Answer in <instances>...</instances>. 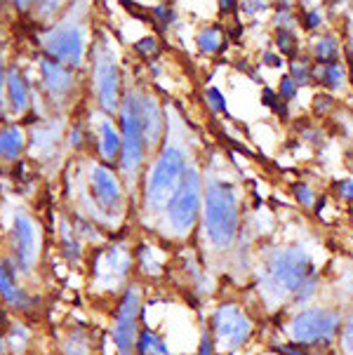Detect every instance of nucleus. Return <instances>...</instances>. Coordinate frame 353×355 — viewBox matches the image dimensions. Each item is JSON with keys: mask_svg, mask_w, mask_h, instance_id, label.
Returning a JSON list of instances; mask_svg holds the SVG:
<instances>
[{"mask_svg": "<svg viewBox=\"0 0 353 355\" xmlns=\"http://www.w3.org/2000/svg\"><path fill=\"white\" fill-rule=\"evenodd\" d=\"M261 292L273 302L285 297L307 302L316 292V270L307 252L299 248H283L268 254L261 270Z\"/></svg>", "mask_w": 353, "mask_h": 355, "instance_id": "5", "label": "nucleus"}, {"mask_svg": "<svg viewBox=\"0 0 353 355\" xmlns=\"http://www.w3.org/2000/svg\"><path fill=\"white\" fill-rule=\"evenodd\" d=\"M0 355H8V348H5V336H3V329H0Z\"/></svg>", "mask_w": 353, "mask_h": 355, "instance_id": "46", "label": "nucleus"}, {"mask_svg": "<svg viewBox=\"0 0 353 355\" xmlns=\"http://www.w3.org/2000/svg\"><path fill=\"white\" fill-rule=\"evenodd\" d=\"M3 12H5V8H3V5H0V21H3Z\"/></svg>", "mask_w": 353, "mask_h": 355, "instance_id": "48", "label": "nucleus"}, {"mask_svg": "<svg viewBox=\"0 0 353 355\" xmlns=\"http://www.w3.org/2000/svg\"><path fill=\"white\" fill-rule=\"evenodd\" d=\"M28 148V132L19 123H0V162H17Z\"/></svg>", "mask_w": 353, "mask_h": 355, "instance_id": "21", "label": "nucleus"}, {"mask_svg": "<svg viewBox=\"0 0 353 355\" xmlns=\"http://www.w3.org/2000/svg\"><path fill=\"white\" fill-rule=\"evenodd\" d=\"M38 83L45 101L59 113L74 104L78 87H80V80H78V73L74 69L45 57L43 52L38 54Z\"/></svg>", "mask_w": 353, "mask_h": 355, "instance_id": "13", "label": "nucleus"}, {"mask_svg": "<svg viewBox=\"0 0 353 355\" xmlns=\"http://www.w3.org/2000/svg\"><path fill=\"white\" fill-rule=\"evenodd\" d=\"M5 324H0L5 336V348H8V355H31L33 351V327L24 320L21 315L8 318V311L3 313Z\"/></svg>", "mask_w": 353, "mask_h": 355, "instance_id": "20", "label": "nucleus"}, {"mask_svg": "<svg viewBox=\"0 0 353 355\" xmlns=\"http://www.w3.org/2000/svg\"><path fill=\"white\" fill-rule=\"evenodd\" d=\"M278 97H280V101H285V104L297 97V85H295V80H292L290 76H283V80H280Z\"/></svg>", "mask_w": 353, "mask_h": 355, "instance_id": "35", "label": "nucleus"}, {"mask_svg": "<svg viewBox=\"0 0 353 355\" xmlns=\"http://www.w3.org/2000/svg\"><path fill=\"white\" fill-rule=\"evenodd\" d=\"M67 144L71 151L83 153L87 146H92V130L87 128V123L83 120H76V125L67 132Z\"/></svg>", "mask_w": 353, "mask_h": 355, "instance_id": "27", "label": "nucleus"}, {"mask_svg": "<svg viewBox=\"0 0 353 355\" xmlns=\"http://www.w3.org/2000/svg\"><path fill=\"white\" fill-rule=\"evenodd\" d=\"M320 24V12H307L304 15V26L307 28H316Z\"/></svg>", "mask_w": 353, "mask_h": 355, "instance_id": "42", "label": "nucleus"}, {"mask_svg": "<svg viewBox=\"0 0 353 355\" xmlns=\"http://www.w3.org/2000/svg\"><path fill=\"white\" fill-rule=\"evenodd\" d=\"M334 191H337L339 198H344V200H353V182L351 179H342V182L334 184Z\"/></svg>", "mask_w": 353, "mask_h": 355, "instance_id": "37", "label": "nucleus"}, {"mask_svg": "<svg viewBox=\"0 0 353 355\" xmlns=\"http://www.w3.org/2000/svg\"><path fill=\"white\" fill-rule=\"evenodd\" d=\"M198 355H214V344H212V336L210 332H203L200 334V348H198Z\"/></svg>", "mask_w": 353, "mask_h": 355, "instance_id": "38", "label": "nucleus"}, {"mask_svg": "<svg viewBox=\"0 0 353 355\" xmlns=\"http://www.w3.org/2000/svg\"><path fill=\"white\" fill-rule=\"evenodd\" d=\"M318 80L330 89H342L346 80V69L342 62L322 66V71H318Z\"/></svg>", "mask_w": 353, "mask_h": 355, "instance_id": "28", "label": "nucleus"}, {"mask_svg": "<svg viewBox=\"0 0 353 355\" xmlns=\"http://www.w3.org/2000/svg\"><path fill=\"white\" fill-rule=\"evenodd\" d=\"M0 304L15 315H33L40 309V297L28 290L8 254H0Z\"/></svg>", "mask_w": 353, "mask_h": 355, "instance_id": "14", "label": "nucleus"}, {"mask_svg": "<svg viewBox=\"0 0 353 355\" xmlns=\"http://www.w3.org/2000/svg\"><path fill=\"white\" fill-rule=\"evenodd\" d=\"M189 170L187 148L175 139H163L141 174V214L160 219L165 205L175 196Z\"/></svg>", "mask_w": 353, "mask_h": 355, "instance_id": "4", "label": "nucleus"}, {"mask_svg": "<svg viewBox=\"0 0 353 355\" xmlns=\"http://www.w3.org/2000/svg\"><path fill=\"white\" fill-rule=\"evenodd\" d=\"M205 99H207V106H210L212 111L226 113V118H231L229 106H226V99H224V94H221V89H217V87H207Z\"/></svg>", "mask_w": 353, "mask_h": 355, "instance_id": "32", "label": "nucleus"}, {"mask_svg": "<svg viewBox=\"0 0 353 355\" xmlns=\"http://www.w3.org/2000/svg\"><path fill=\"white\" fill-rule=\"evenodd\" d=\"M203 209V177L198 167L189 165L187 174H184L182 184L165 205L163 214H160V224L172 238H187L196 224L200 221Z\"/></svg>", "mask_w": 353, "mask_h": 355, "instance_id": "10", "label": "nucleus"}, {"mask_svg": "<svg viewBox=\"0 0 353 355\" xmlns=\"http://www.w3.org/2000/svg\"><path fill=\"white\" fill-rule=\"evenodd\" d=\"M121 130H118V123L111 116H104L99 113L97 123L92 128V148L97 151L94 158L106 162V165H118V158H121Z\"/></svg>", "mask_w": 353, "mask_h": 355, "instance_id": "16", "label": "nucleus"}, {"mask_svg": "<svg viewBox=\"0 0 353 355\" xmlns=\"http://www.w3.org/2000/svg\"><path fill=\"white\" fill-rule=\"evenodd\" d=\"M290 78L295 80V85H307V83L313 78V66H311L307 59H295L290 64Z\"/></svg>", "mask_w": 353, "mask_h": 355, "instance_id": "29", "label": "nucleus"}, {"mask_svg": "<svg viewBox=\"0 0 353 355\" xmlns=\"http://www.w3.org/2000/svg\"><path fill=\"white\" fill-rule=\"evenodd\" d=\"M57 248H59V254H62V259H67L71 266L85 261V243L76 236V231H74V226H71L69 219L62 221L59 238H57Z\"/></svg>", "mask_w": 353, "mask_h": 355, "instance_id": "23", "label": "nucleus"}, {"mask_svg": "<svg viewBox=\"0 0 353 355\" xmlns=\"http://www.w3.org/2000/svg\"><path fill=\"white\" fill-rule=\"evenodd\" d=\"M135 50L139 52L144 59H151V57H155V52H158V40H155L153 35H146V38L137 40Z\"/></svg>", "mask_w": 353, "mask_h": 355, "instance_id": "34", "label": "nucleus"}, {"mask_svg": "<svg viewBox=\"0 0 353 355\" xmlns=\"http://www.w3.org/2000/svg\"><path fill=\"white\" fill-rule=\"evenodd\" d=\"M151 17H153V21L158 24L160 31H165V28L175 21V8H172V5H165V3L155 5V8L151 10Z\"/></svg>", "mask_w": 353, "mask_h": 355, "instance_id": "31", "label": "nucleus"}, {"mask_svg": "<svg viewBox=\"0 0 353 355\" xmlns=\"http://www.w3.org/2000/svg\"><path fill=\"white\" fill-rule=\"evenodd\" d=\"M3 118H5V104H3V99H0V123H3Z\"/></svg>", "mask_w": 353, "mask_h": 355, "instance_id": "47", "label": "nucleus"}, {"mask_svg": "<svg viewBox=\"0 0 353 355\" xmlns=\"http://www.w3.org/2000/svg\"><path fill=\"white\" fill-rule=\"evenodd\" d=\"M295 191H297V200H299V202L313 205V193H311V189H309L307 184H297V186H295Z\"/></svg>", "mask_w": 353, "mask_h": 355, "instance_id": "39", "label": "nucleus"}, {"mask_svg": "<svg viewBox=\"0 0 353 355\" xmlns=\"http://www.w3.org/2000/svg\"><path fill=\"white\" fill-rule=\"evenodd\" d=\"M43 231L35 216L26 209H15L8 228V259L24 280H33L40 266Z\"/></svg>", "mask_w": 353, "mask_h": 355, "instance_id": "11", "label": "nucleus"}, {"mask_svg": "<svg viewBox=\"0 0 353 355\" xmlns=\"http://www.w3.org/2000/svg\"><path fill=\"white\" fill-rule=\"evenodd\" d=\"M135 355H172L170 346H167L165 336L153 329L151 324H144L139 336H137Z\"/></svg>", "mask_w": 353, "mask_h": 355, "instance_id": "24", "label": "nucleus"}, {"mask_svg": "<svg viewBox=\"0 0 353 355\" xmlns=\"http://www.w3.org/2000/svg\"><path fill=\"white\" fill-rule=\"evenodd\" d=\"M219 10L226 12V15H231V12H238V3H233V0H229V3H219Z\"/></svg>", "mask_w": 353, "mask_h": 355, "instance_id": "44", "label": "nucleus"}, {"mask_svg": "<svg viewBox=\"0 0 353 355\" xmlns=\"http://www.w3.org/2000/svg\"><path fill=\"white\" fill-rule=\"evenodd\" d=\"M59 355H99V336L97 329L87 322H74L59 334Z\"/></svg>", "mask_w": 353, "mask_h": 355, "instance_id": "17", "label": "nucleus"}, {"mask_svg": "<svg viewBox=\"0 0 353 355\" xmlns=\"http://www.w3.org/2000/svg\"><path fill=\"white\" fill-rule=\"evenodd\" d=\"M196 43H198V50L205 54H217L226 47V40L221 35V26H217V24L203 26L198 35H196Z\"/></svg>", "mask_w": 353, "mask_h": 355, "instance_id": "25", "label": "nucleus"}, {"mask_svg": "<svg viewBox=\"0 0 353 355\" xmlns=\"http://www.w3.org/2000/svg\"><path fill=\"white\" fill-rule=\"evenodd\" d=\"M278 351L283 355H309V353H304L302 348H297V346H278Z\"/></svg>", "mask_w": 353, "mask_h": 355, "instance_id": "43", "label": "nucleus"}, {"mask_svg": "<svg viewBox=\"0 0 353 355\" xmlns=\"http://www.w3.org/2000/svg\"><path fill=\"white\" fill-rule=\"evenodd\" d=\"M40 50L76 73L85 69L89 54V3L67 5L59 19L43 26Z\"/></svg>", "mask_w": 353, "mask_h": 355, "instance_id": "3", "label": "nucleus"}, {"mask_svg": "<svg viewBox=\"0 0 353 355\" xmlns=\"http://www.w3.org/2000/svg\"><path fill=\"white\" fill-rule=\"evenodd\" d=\"M203 233L212 250L226 252L233 248L241 231V207H238V193L221 177H207L203 186V209H200Z\"/></svg>", "mask_w": 353, "mask_h": 355, "instance_id": "6", "label": "nucleus"}, {"mask_svg": "<svg viewBox=\"0 0 353 355\" xmlns=\"http://www.w3.org/2000/svg\"><path fill=\"white\" fill-rule=\"evenodd\" d=\"M5 104H8L12 116H26L33 106L31 99V83L19 64L8 66V78H5Z\"/></svg>", "mask_w": 353, "mask_h": 355, "instance_id": "19", "label": "nucleus"}, {"mask_svg": "<svg viewBox=\"0 0 353 355\" xmlns=\"http://www.w3.org/2000/svg\"><path fill=\"white\" fill-rule=\"evenodd\" d=\"M64 137H67V132H64V123L57 116H52L47 120H40V123L28 132V148L35 153V158L47 160L57 153V148H59V144H62Z\"/></svg>", "mask_w": 353, "mask_h": 355, "instance_id": "18", "label": "nucleus"}, {"mask_svg": "<svg viewBox=\"0 0 353 355\" xmlns=\"http://www.w3.org/2000/svg\"><path fill=\"white\" fill-rule=\"evenodd\" d=\"M342 346H344L346 355H353V315L349 318V322H346V327H344Z\"/></svg>", "mask_w": 353, "mask_h": 355, "instance_id": "36", "label": "nucleus"}, {"mask_svg": "<svg viewBox=\"0 0 353 355\" xmlns=\"http://www.w3.org/2000/svg\"><path fill=\"white\" fill-rule=\"evenodd\" d=\"M165 125V111L151 89L125 83L123 99L118 106V130L123 146L116 167L128 191L132 184L141 182L148 160L163 144Z\"/></svg>", "mask_w": 353, "mask_h": 355, "instance_id": "1", "label": "nucleus"}, {"mask_svg": "<svg viewBox=\"0 0 353 355\" xmlns=\"http://www.w3.org/2000/svg\"><path fill=\"white\" fill-rule=\"evenodd\" d=\"M339 327V313L330 309H307L297 313L290 322V336L297 344H313V341L332 339Z\"/></svg>", "mask_w": 353, "mask_h": 355, "instance_id": "15", "label": "nucleus"}, {"mask_svg": "<svg viewBox=\"0 0 353 355\" xmlns=\"http://www.w3.org/2000/svg\"><path fill=\"white\" fill-rule=\"evenodd\" d=\"M116 40L109 33L101 31L94 38L92 47H89V92L97 104L99 113L104 116H116L118 106L123 99V71H121V57L116 50Z\"/></svg>", "mask_w": 353, "mask_h": 355, "instance_id": "8", "label": "nucleus"}, {"mask_svg": "<svg viewBox=\"0 0 353 355\" xmlns=\"http://www.w3.org/2000/svg\"><path fill=\"white\" fill-rule=\"evenodd\" d=\"M238 10L245 15H255V12H266L268 3H238Z\"/></svg>", "mask_w": 353, "mask_h": 355, "instance_id": "40", "label": "nucleus"}, {"mask_svg": "<svg viewBox=\"0 0 353 355\" xmlns=\"http://www.w3.org/2000/svg\"><path fill=\"white\" fill-rule=\"evenodd\" d=\"M135 270L144 278H160L165 273V257L160 254V248H155L148 240H141L135 248Z\"/></svg>", "mask_w": 353, "mask_h": 355, "instance_id": "22", "label": "nucleus"}, {"mask_svg": "<svg viewBox=\"0 0 353 355\" xmlns=\"http://www.w3.org/2000/svg\"><path fill=\"white\" fill-rule=\"evenodd\" d=\"M144 287L141 282L132 280L125 290L113 299L109 339L116 355H135L137 336L144 327Z\"/></svg>", "mask_w": 353, "mask_h": 355, "instance_id": "9", "label": "nucleus"}, {"mask_svg": "<svg viewBox=\"0 0 353 355\" xmlns=\"http://www.w3.org/2000/svg\"><path fill=\"white\" fill-rule=\"evenodd\" d=\"M5 78H8V62H5V54L0 52V99L5 104Z\"/></svg>", "mask_w": 353, "mask_h": 355, "instance_id": "41", "label": "nucleus"}, {"mask_svg": "<svg viewBox=\"0 0 353 355\" xmlns=\"http://www.w3.org/2000/svg\"><path fill=\"white\" fill-rule=\"evenodd\" d=\"M135 275V248L128 238L97 245L87 259V287L99 299H116Z\"/></svg>", "mask_w": 353, "mask_h": 355, "instance_id": "7", "label": "nucleus"}, {"mask_svg": "<svg viewBox=\"0 0 353 355\" xmlns=\"http://www.w3.org/2000/svg\"><path fill=\"white\" fill-rule=\"evenodd\" d=\"M128 186H125L118 167L106 165L97 158L83 162V193L80 212L97 226L116 228L128 212Z\"/></svg>", "mask_w": 353, "mask_h": 355, "instance_id": "2", "label": "nucleus"}, {"mask_svg": "<svg viewBox=\"0 0 353 355\" xmlns=\"http://www.w3.org/2000/svg\"><path fill=\"white\" fill-rule=\"evenodd\" d=\"M276 43H278V50L285 54V57H295L299 45H297V38L290 28H280L278 35H276Z\"/></svg>", "mask_w": 353, "mask_h": 355, "instance_id": "30", "label": "nucleus"}, {"mask_svg": "<svg viewBox=\"0 0 353 355\" xmlns=\"http://www.w3.org/2000/svg\"><path fill=\"white\" fill-rule=\"evenodd\" d=\"M261 104L268 106L271 111L280 113V116H287V108H285V101H280L278 92H273L271 87H264L261 89Z\"/></svg>", "mask_w": 353, "mask_h": 355, "instance_id": "33", "label": "nucleus"}, {"mask_svg": "<svg viewBox=\"0 0 353 355\" xmlns=\"http://www.w3.org/2000/svg\"><path fill=\"white\" fill-rule=\"evenodd\" d=\"M264 64H266V66H273V69H278V66H280V59L276 57V54H264Z\"/></svg>", "mask_w": 353, "mask_h": 355, "instance_id": "45", "label": "nucleus"}, {"mask_svg": "<svg viewBox=\"0 0 353 355\" xmlns=\"http://www.w3.org/2000/svg\"><path fill=\"white\" fill-rule=\"evenodd\" d=\"M316 62L320 66H330L339 62V43L332 33H325L316 40Z\"/></svg>", "mask_w": 353, "mask_h": 355, "instance_id": "26", "label": "nucleus"}, {"mask_svg": "<svg viewBox=\"0 0 353 355\" xmlns=\"http://www.w3.org/2000/svg\"><path fill=\"white\" fill-rule=\"evenodd\" d=\"M252 329V318L238 304H221L210 318V336L214 351L219 353H236L238 348H243Z\"/></svg>", "mask_w": 353, "mask_h": 355, "instance_id": "12", "label": "nucleus"}]
</instances>
